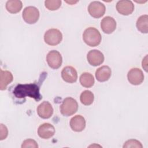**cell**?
<instances>
[{
  "mask_svg": "<svg viewBox=\"0 0 148 148\" xmlns=\"http://www.w3.org/2000/svg\"><path fill=\"white\" fill-rule=\"evenodd\" d=\"M39 88V86L35 83L19 84L15 87L13 92L17 98H24L29 97L34 98L36 101H39L42 98Z\"/></svg>",
  "mask_w": 148,
  "mask_h": 148,
  "instance_id": "cell-1",
  "label": "cell"
},
{
  "mask_svg": "<svg viewBox=\"0 0 148 148\" xmlns=\"http://www.w3.org/2000/svg\"><path fill=\"white\" fill-rule=\"evenodd\" d=\"M83 39L88 46L95 47L100 44L101 35L97 29L90 27L84 30L83 34Z\"/></svg>",
  "mask_w": 148,
  "mask_h": 148,
  "instance_id": "cell-2",
  "label": "cell"
},
{
  "mask_svg": "<svg viewBox=\"0 0 148 148\" xmlns=\"http://www.w3.org/2000/svg\"><path fill=\"white\" fill-rule=\"evenodd\" d=\"M77 102L72 97L65 98L60 105L61 113L66 117L74 114L77 112Z\"/></svg>",
  "mask_w": 148,
  "mask_h": 148,
  "instance_id": "cell-3",
  "label": "cell"
},
{
  "mask_svg": "<svg viewBox=\"0 0 148 148\" xmlns=\"http://www.w3.org/2000/svg\"><path fill=\"white\" fill-rule=\"evenodd\" d=\"M62 39V35L60 30L51 28L47 30L44 35V40L46 43L50 46L58 45Z\"/></svg>",
  "mask_w": 148,
  "mask_h": 148,
  "instance_id": "cell-4",
  "label": "cell"
},
{
  "mask_svg": "<svg viewBox=\"0 0 148 148\" xmlns=\"http://www.w3.org/2000/svg\"><path fill=\"white\" fill-rule=\"evenodd\" d=\"M22 16L23 20L28 24H33L36 23L39 18V12L38 9L32 6L24 8Z\"/></svg>",
  "mask_w": 148,
  "mask_h": 148,
  "instance_id": "cell-5",
  "label": "cell"
},
{
  "mask_svg": "<svg viewBox=\"0 0 148 148\" xmlns=\"http://www.w3.org/2000/svg\"><path fill=\"white\" fill-rule=\"evenodd\" d=\"M46 61L51 68L57 69L61 66L62 58L60 52L53 50L50 51L47 54Z\"/></svg>",
  "mask_w": 148,
  "mask_h": 148,
  "instance_id": "cell-6",
  "label": "cell"
},
{
  "mask_svg": "<svg viewBox=\"0 0 148 148\" xmlns=\"http://www.w3.org/2000/svg\"><path fill=\"white\" fill-rule=\"evenodd\" d=\"M106 8L103 3L99 1L91 2L88 6V12L89 14L94 18H100L103 16L105 13Z\"/></svg>",
  "mask_w": 148,
  "mask_h": 148,
  "instance_id": "cell-7",
  "label": "cell"
},
{
  "mask_svg": "<svg viewBox=\"0 0 148 148\" xmlns=\"http://www.w3.org/2000/svg\"><path fill=\"white\" fill-rule=\"evenodd\" d=\"M128 80L132 85H139L144 80L143 72L138 68L131 69L127 74Z\"/></svg>",
  "mask_w": 148,
  "mask_h": 148,
  "instance_id": "cell-8",
  "label": "cell"
},
{
  "mask_svg": "<svg viewBox=\"0 0 148 148\" xmlns=\"http://www.w3.org/2000/svg\"><path fill=\"white\" fill-rule=\"evenodd\" d=\"M117 12L122 15L128 16L134 10V5L131 1L121 0L117 2L116 6Z\"/></svg>",
  "mask_w": 148,
  "mask_h": 148,
  "instance_id": "cell-9",
  "label": "cell"
},
{
  "mask_svg": "<svg viewBox=\"0 0 148 148\" xmlns=\"http://www.w3.org/2000/svg\"><path fill=\"white\" fill-rule=\"evenodd\" d=\"M87 59L88 63L94 66L102 64L104 61V56L99 50H91L87 55Z\"/></svg>",
  "mask_w": 148,
  "mask_h": 148,
  "instance_id": "cell-10",
  "label": "cell"
},
{
  "mask_svg": "<svg viewBox=\"0 0 148 148\" xmlns=\"http://www.w3.org/2000/svg\"><path fill=\"white\" fill-rule=\"evenodd\" d=\"M61 77L64 81L69 83L76 82L77 79V71L73 66H66L61 71Z\"/></svg>",
  "mask_w": 148,
  "mask_h": 148,
  "instance_id": "cell-11",
  "label": "cell"
},
{
  "mask_svg": "<svg viewBox=\"0 0 148 148\" xmlns=\"http://www.w3.org/2000/svg\"><path fill=\"white\" fill-rule=\"evenodd\" d=\"M37 113L42 119H49L53 113V108L51 103L48 101L42 102L37 108Z\"/></svg>",
  "mask_w": 148,
  "mask_h": 148,
  "instance_id": "cell-12",
  "label": "cell"
},
{
  "mask_svg": "<svg viewBox=\"0 0 148 148\" xmlns=\"http://www.w3.org/2000/svg\"><path fill=\"white\" fill-rule=\"evenodd\" d=\"M54 127L50 123H43L38 129V134L42 139H49L55 134Z\"/></svg>",
  "mask_w": 148,
  "mask_h": 148,
  "instance_id": "cell-13",
  "label": "cell"
},
{
  "mask_svg": "<svg viewBox=\"0 0 148 148\" xmlns=\"http://www.w3.org/2000/svg\"><path fill=\"white\" fill-rule=\"evenodd\" d=\"M101 28L104 33L112 34L116 28V22L113 17L106 16L101 22Z\"/></svg>",
  "mask_w": 148,
  "mask_h": 148,
  "instance_id": "cell-14",
  "label": "cell"
},
{
  "mask_svg": "<svg viewBox=\"0 0 148 148\" xmlns=\"http://www.w3.org/2000/svg\"><path fill=\"white\" fill-rule=\"evenodd\" d=\"M70 127L75 132H82L86 127L85 119L81 115H76L70 121Z\"/></svg>",
  "mask_w": 148,
  "mask_h": 148,
  "instance_id": "cell-15",
  "label": "cell"
},
{
  "mask_svg": "<svg viewBox=\"0 0 148 148\" xmlns=\"http://www.w3.org/2000/svg\"><path fill=\"white\" fill-rule=\"evenodd\" d=\"M95 77L100 82H106L109 80L112 75V71L109 66L104 65L98 68L95 72Z\"/></svg>",
  "mask_w": 148,
  "mask_h": 148,
  "instance_id": "cell-16",
  "label": "cell"
},
{
  "mask_svg": "<svg viewBox=\"0 0 148 148\" xmlns=\"http://www.w3.org/2000/svg\"><path fill=\"white\" fill-rule=\"evenodd\" d=\"M13 79L12 73L8 71L0 70V89L1 90H6L8 84H9Z\"/></svg>",
  "mask_w": 148,
  "mask_h": 148,
  "instance_id": "cell-17",
  "label": "cell"
},
{
  "mask_svg": "<svg viewBox=\"0 0 148 148\" xmlns=\"http://www.w3.org/2000/svg\"><path fill=\"white\" fill-rule=\"evenodd\" d=\"M23 7V3L19 0H9L6 3V9L8 12L11 13L19 12Z\"/></svg>",
  "mask_w": 148,
  "mask_h": 148,
  "instance_id": "cell-18",
  "label": "cell"
},
{
  "mask_svg": "<svg viewBox=\"0 0 148 148\" xmlns=\"http://www.w3.org/2000/svg\"><path fill=\"white\" fill-rule=\"evenodd\" d=\"M136 25L139 31L147 34L148 32V16L147 14L140 16L136 21Z\"/></svg>",
  "mask_w": 148,
  "mask_h": 148,
  "instance_id": "cell-19",
  "label": "cell"
},
{
  "mask_svg": "<svg viewBox=\"0 0 148 148\" xmlns=\"http://www.w3.org/2000/svg\"><path fill=\"white\" fill-rule=\"evenodd\" d=\"M79 81L81 85L86 88H90L94 84V76L88 72L83 73L80 76Z\"/></svg>",
  "mask_w": 148,
  "mask_h": 148,
  "instance_id": "cell-20",
  "label": "cell"
},
{
  "mask_svg": "<svg viewBox=\"0 0 148 148\" xmlns=\"http://www.w3.org/2000/svg\"><path fill=\"white\" fill-rule=\"evenodd\" d=\"M80 99L82 104L88 106L92 103L94 99V96L91 91L89 90H84L81 93Z\"/></svg>",
  "mask_w": 148,
  "mask_h": 148,
  "instance_id": "cell-21",
  "label": "cell"
},
{
  "mask_svg": "<svg viewBox=\"0 0 148 148\" xmlns=\"http://www.w3.org/2000/svg\"><path fill=\"white\" fill-rule=\"evenodd\" d=\"M61 5L60 0H46L45 1V7L49 10H56Z\"/></svg>",
  "mask_w": 148,
  "mask_h": 148,
  "instance_id": "cell-22",
  "label": "cell"
},
{
  "mask_svg": "<svg viewBox=\"0 0 148 148\" xmlns=\"http://www.w3.org/2000/svg\"><path fill=\"white\" fill-rule=\"evenodd\" d=\"M123 147H136V148H142L143 146L142 145V143L136 140V139H130L127 140L124 145H123Z\"/></svg>",
  "mask_w": 148,
  "mask_h": 148,
  "instance_id": "cell-23",
  "label": "cell"
},
{
  "mask_svg": "<svg viewBox=\"0 0 148 148\" xmlns=\"http://www.w3.org/2000/svg\"><path fill=\"white\" fill-rule=\"evenodd\" d=\"M22 148H27V147H34V148H38V145L35 140L32 139H27L23 141L22 145Z\"/></svg>",
  "mask_w": 148,
  "mask_h": 148,
  "instance_id": "cell-24",
  "label": "cell"
},
{
  "mask_svg": "<svg viewBox=\"0 0 148 148\" xmlns=\"http://www.w3.org/2000/svg\"><path fill=\"white\" fill-rule=\"evenodd\" d=\"M0 129V140H3L7 137L8 134V130L7 127L3 124H1Z\"/></svg>",
  "mask_w": 148,
  "mask_h": 148,
  "instance_id": "cell-25",
  "label": "cell"
},
{
  "mask_svg": "<svg viewBox=\"0 0 148 148\" xmlns=\"http://www.w3.org/2000/svg\"><path fill=\"white\" fill-rule=\"evenodd\" d=\"M142 64L143 68H144L146 72H147V55H146V57L143 59Z\"/></svg>",
  "mask_w": 148,
  "mask_h": 148,
  "instance_id": "cell-26",
  "label": "cell"
},
{
  "mask_svg": "<svg viewBox=\"0 0 148 148\" xmlns=\"http://www.w3.org/2000/svg\"><path fill=\"white\" fill-rule=\"evenodd\" d=\"M77 1H76V2H74V1H69V2H68V1H66V2H67V3H76Z\"/></svg>",
  "mask_w": 148,
  "mask_h": 148,
  "instance_id": "cell-27",
  "label": "cell"
}]
</instances>
